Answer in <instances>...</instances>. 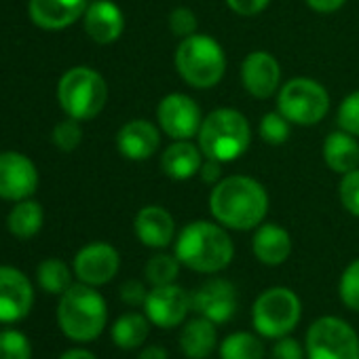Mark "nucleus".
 Segmentation results:
<instances>
[{"label":"nucleus","mask_w":359,"mask_h":359,"mask_svg":"<svg viewBox=\"0 0 359 359\" xmlns=\"http://www.w3.org/2000/svg\"><path fill=\"white\" fill-rule=\"evenodd\" d=\"M0 359H32V346L20 330H0Z\"/></svg>","instance_id":"c756f323"},{"label":"nucleus","mask_w":359,"mask_h":359,"mask_svg":"<svg viewBox=\"0 0 359 359\" xmlns=\"http://www.w3.org/2000/svg\"><path fill=\"white\" fill-rule=\"evenodd\" d=\"M36 277H39L41 287L47 290L49 294H64L72 285V273H70L68 264L57 258H49V260L41 262Z\"/></svg>","instance_id":"cd10ccee"},{"label":"nucleus","mask_w":359,"mask_h":359,"mask_svg":"<svg viewBox=\"0 0 359 359\" xmlns=\"http://www.w3.org/2000/svg\"><path fill=\"white\" fill-rule=\"evenodd\" d=\"M201 177L203 182H210V184H218L222 180V163L216 161V158H208L205 156V163L201 165Z\"/></svg>","instance_id":"ea45409f"},{"label":"nucleus","mask_w":359,"mask_h":359,"mask_svg":"<svg viewBox=\"0 0 359 359\" xmlns=\"http://www.w3.org/2000/svg\"><path fill=\"white\" fill-rule=\"evenodd\" d=\"M7 226L18 239L34 237L43 226V208L30 199L18 201V205L11 210V214L7 218Z\"/></svg>","instance_id":"a878e982"},{"label":"nucleus","mask_w":359,"mask_h":359,"mask_svg":"<svg viewBox=\"0 0 359 359\" xmlns=\"http://www.w3.org/2000/svg\"><path fill=\"white\" fill-rule=\"evenodd\" d=\"M191 311V296L175 283L156 285L148 292L144 302V315L150 319L152 325L171 330L187 321Z\"/></svg>","instance_id":"9b49d317"},{"label":"nucleus","mask_w":359,"mask_h":359,"mask_svg":"<svg viewBox=\"0 0 359 359\" xmlns=\"http://www.w3.org/2000/svg\"><path fill=\"white\" fill-rule=\"evenodd\" d=\"M125 28L123 11L112 3V0H95L85 11V30L87 34L100 43L110 45L114 43Z\"/></svg>","instance_id":"aec40b11"},{"label":"nucleus","mask_w":359,"mask_h":359,"mask_svg":"<svg viewBox=\"0 0 359 359\" xmlns=\"http://www.w3.org/2000/svg\"><path fill=\"white\" fill-rule=\"evenodd\" d=\"M271 359H306V348L296 338L283 336V338H277L271 351Z\"/></svg>","instance_id":"e433bc0d"},{"label":"nucleus","mask_w":359,"mask_h":359,"mask_svg":"<svg viewBox=\"0 0 359 359\" xmlns=\"http://www.w3.org/2000/svg\"><path fill=\"white\" fill-rule=\"evenodd\" d=\"M237 287L226 279H210L191 294V309L216 325L231 321L237 313Z\"/></svg>","instance_id":"f8f14e48"},{"label":"nucleus","mask_w":359,"mask_h":359,"mask_svg":"<svg viewBox=\"0 0 359 359\" xmlns=\"http://www.w3.org/2000/svg\"><path fill=\"white\" fill-rule=\"evenodd\" d=\"M323 158L327 167L340 175L357 169L359 165V144L355 135L346 131H334L325 137L323 142Z\"/></svg>","instance_id":"b1692460"},{"label":"nucleus","mask_w":359,"mask_h":359,"mask_svg":"<svg viewBox=\"0 0 359 359\" xmlns=\"http://www.w3.org/2000/svg\"><path fill=\"white\" fill-rule=\"evenodd\" d=\"M220 359H264V342L252 332H233L218 344Z\"/></svg>","instance_id":"bb28decb"},{"label":"nucleus","mask_w":359,"mask_h":359,"mask_svg":"<svg viewBox=\"0 0 359 359\" xmlns=\"http://www.w3.org/2000/svg\"><path fill=\"white\" fill-rule=\"evenodd\" d=\"M218 348L216 323L205 317H193L180 332V351L189 359H208Z\"/></svg>","instance_id":"4be33fe9"},{"label":"nucleus","mask_w":359,"mask_h":359,"mask_svg":"<svg viewBox=\"0 0 359 359\" xmlns=\"http://www.w3.org/2000/svg\"><path fill=\"white\" fill-rule=\"evenodd\" d=\"M34 302V290L28 277L13 269L0 266V323L24 319Z\"/></svg>","instance_id":"2eb2a0df"},{"label":"nucleus","mask_w":359,"mask_h":359,"mask_svg":"<svg viewBox=\"0 0 359 359\" xmlns=\"http://www.w3.org/2000/svg\"><path fill=\"white\" fill-rule=\"evenodd\" d=\"M137 359H169V353L161 344H148L146 348L140 351Z\"/></svg>","instance_id":"79ce46f5"},{"label":"nucleus","mask_w":359,"mask_h":359,"mask_svg":"<svg viewBox=\"0 0 359 359\" xmlns=\"http://www.w3.org/2000/svg\"><path fill=\"white\" fill-rule=\"evenodd\" d=\"M60 359H97V357L91 351H87V348H70Z\"/></svg>","instance_id":"37998d69"},{"label":"nucleus","mask_w":359,"mask_h":359,"mask_svg":"<svg viewBox=\"0 0 359 359\" xmlns=\"http://www.w3.org/2000/svg\"><path fill=\"white\" fill-rule=\"evenodd\" d=\"M118 296H121V300H123L125 304H129V306H140V304L144 306L146 296H148V290L144 287L142 281L129 279V281H125V283L121 285Z\"/></svg>","instance_id":"4c0bfd02"},{"label":"nucleus","mask_w":359,"mask_h":359,"mask_svg":"<svg viewBox=\"0 0 359 359\" xmlns=\"http://www.w3.org/2000/svg\"><path fill=\"white\" fill-rule=\"evenodd\" d=\"M133 229H135L137 239L146 248H154V250L167 248L173 241V233H175V224H173L171 214L161 205L142 208L135 216Z\"/></svg>","instance_id":"6ab92c4d"},{"label":"nucleus","mask_w":359,"mask_h":359,"mask_svg":"<svg viewBox=\"0 0 359 359\" xmlns=\"http://www.w3.org/2000/svg\"><path fill=\"white\" fill-rule=\"evenodd\" d=\"M197 137H199V148L208 158L231 163L250 148L252 129L241 112L231 108H220L203 118Z\"/></svg>","instance_id":"20e7f679"},{"label":"nucleus","mask_w":359,"mask_h":359,"mask_svg":"<svg viewBox=\"0 0 359 359\" xmlns=\"http://www.w3.org/2000/svg\"><path fill=\"white\" fill-rule=\"evenodd\" d=\"M180 266L182 262L177 260V256L173 254H156L148 260L146 264V281L156 287V285H169V283H175L177 275H180Z\"/></svg>","instance_id":"c85d7f7f"},{"label":"nucleus","mask_w":359,"mask_h":359,"mask_svg":"<svg viewBox=\"0 0 359 359\" xmlns=\"http://www.w3.org/2000/svg\"><path fill=\"white\" fill-rule=\"evenodd\" d=\"M252 250L262 264L279 266L292 254V237L279 224H260L252 239Z\"/></svg>","instance_id":"412c9836"},{"label":"nucleus","mask_w":359,"mask_h":359,"mask_svg":"<svg viewBox=\"0 0 359 359\" xmlns=\"http://www.w3.org/2000/svg\"><path fill=\"white\" fill-rule=\"evenodd\" d=\"M175 68L191 87L212 89L226 72L224 49L208 34H193L180 43L175 51Z\"/></svg>","instance_id":"39448f33"},{"label":"nucleus","mask_w":359,"mask_h":359,"mask_svg":"<svg viewBox=\"0 0 359 359\" xmlns=\"http://www.w3.org/2000/svg\"><path fill=\"white\" fill-rule=\"evenodd\" d=\"M210 210L224 229L252 231L260 226L269 212V195L254 177L231 175L214 187Z\"/></svg>","instance_id":"f257e3e1"},{"label":"nucleus","mask_w":359,"mask_h":359,"mask_svg":"<svg viewBox=\"0 0 359 359\" xmlns=\"http://www.w3.org/2000/svg\"><path fill=\"white\" fill-rule=\"evenodd\" d=\"M87 11V0H30V18L43 30L72 26Z\"/></svg>","instance_id":"a211bd4d"},{"label":"nucleus","mask_w":359,"mask_h":359,"mask_svg":"<svg viewBox=\"0 0 359 359\" xmlns=\"http://www.w3.org/2000/svg\"><path fill=\"white\" fill-rule=\"evenodd\" d=\"M338 294L346 309L359 311V258L344 269L338 283Z\"/></svg>","instance_id":"7c9ffc66"},{"label":"nucleus","mask_w":359,"mask_h":359,"mask_svg":"<svg viewBox=\"0 0 359 359\" xmlns=\"http://www.w3.org/2000/svg\"><path fill=\"white\" fill-rule=\"evenodd\" d=\"M338 195H340L344 210L359 218V167L342 175Z\"/></svg>","instance_id":"72a5a7b5"},{"label":"nucleus","mask_w":359,"mask_h":359,"mask_svg":"<svg viewBox=\"0 0 359 359\" xmlns=\"http://www.w3.org/2000/svg\"><path fill=\"white\" fill-rule=\"evenodd\" d=\"M121 256L110 243H89L74 258V273L87 285H106L118 273Z\"/></svg>","instance_id":"4468645a"},{"label":"nucleus","mask_w":359,"mask_h":359,"mask_svg":"<svg viewBox=\"0 0 359 359\" xmlns=\"http://www.w3.org/2000/svg\"><path fill=\"white\" fill-rule=\"evenodd\" d=\"M306 359H359V336L340 317H319L306 332Z\"/></svg>","instance_id":"6e6552de"},{"label":"nucleus","mask_w":359,"mask_h":359,"mask_svg":"<svg viewBox=\"0 0 359 359\" xmlns=\"http://www.w3.org/2000/svg\"><path fill=\"white\" fill-rule=\"evenodd\" d=\"M302 304L290 287L264 290L252 306V325L262 338H283L298 325Z\"/></svg>","instance_id":"0eeeda50"},{"label":"nucleus","mask_w":359,"mask_h":359,"mask_svg":"<svg viewBox=\"0 0 359 359\" xmlns=\"http://www.w3.org/2000/svg\"><path fill=\"white\" fill-rule=\"evenodd\" d=\"M269 3H271V0H226V5H229L237 15H243V18L258 15L260 11L266 9Z\"/></svg>","instance_id":"58836bf2"},{"label":"nucleus","mask_w":359,"mask_h":359,"mask_svg":"<svg viewBox=\"0 0 359 359\" xmlns=\"http://www.w3.org/2000/svg\"><path fill=\"white\" fill-rule=\"evenodd\" d=\"M150 334V319L146 315H140V313H125L121 315L114 325H112V342L118 346V348H125V351H131V348H140L146 338Z\"/></svg>","instance_id":"393cba45"},{"label":"nucleus","mask_w":359,"mask_h":359,"mask_svg":"<svg viewBox=\"0 0 359 359\" xmlns=\"http://www.w3.org/2000/svg\"><path fill=\"white\" fill-rule=\"evenodd\" d=\"M169 28L175 36L180 39H189L193 34H197V18L191 9L187 7H180L173 9L169 13Z\"/></svg>","instance_id":"c9c22d12"},{"label":"nucleus","mask_w":359,"mask_h":359,"mask_svg":"<svg viewBox=\"0 0 359 359\" xmlns=\"http://www.w3.org/2000/svg\"><path fill=\"white\" fill-rule=\"evenodd\" d=\"M81 140H83V129H81L76 118L68 116L66 121L57 123L55 129H53V142H55V146L60 150L72 152L81 144Z\"/></svg>","instance_id":"473e14b6"},{"label":"nucleus","mask_w":359,"mask_h":359,"mask_svg":"<svg viewBox=\"0 0 359 359\" xmlns=\"http://www.w3.org/2000/svg\"><path fill=\"white\" fill-rule=\"evenodd\" d=\"M39 187L34 163L20 152H0V199L24 201Z\"/></svg>","instance_id":"ddd939ff"},{"label":"nucleus","mask_w":359,"mask_h":359,"mask_svg":"<svg viewBox=\"0 0 359 359\" xmlns=\"http://www.w3.org/2000/svg\"><path fill=\"white\" fill-rule=\"evenodd\" d=\"M279 112L294 125H317L330 110V95L313 79H294L279 91Z\"/></svg>","instance_id":"1a4fd4ad"},{"label":"nucleus","mask_w":359,"mask_h":359,"mask_svg":"<svg viewBox=\"0 0 359 359\" xmlns=\"http://www.w3.org/2000/svg\"><path fill=\"white\" fill-rule=\"evenodd\" d=\"M203 150L191 144L189 140H175L161 158V167L165 175L173 180H189L201 171Z\"/></svg>","instance_id":"5701e85b"},{"label":"nucleus","mask_w":359,"mask_h":359,"mask_svg":"<svg viewBox=\"0 0 359 359\" xmlns=\"http://www.w3.org/2000/svg\"><path fill=\"white\" fill-rule=\"evenodd\" d=\"M241 81L250 95L258 100L271 97L281 83L279 62L266 51H254L245 57L241 66Z\"/></svg>","instance_id":"dca6fc26"},{"label":"nucleus","mask_w":359,"mask_h":359,"mask_svg":"<svg viewBox=\"0 0 359 359\" xmlns=\"http://www.w3.org/2000/svg\"><path fill=\"white\" fill-rule=\"evenodd\" d=\"M108 321V306L102 294L87 283H72L57 304V323L62 332L76 342L95 340Z\"/></svg>","instance_id":"7ed1b4c3"},{"label":"nucleus","mask_w":359,"mask_h":359,"mask_svg":"<svg viewBox=\"0 0 359 359\" xmlns=\"http://www.w3.org/2000/svg\"><path fill=\"white\" fill-rule=\"evenodd\" d=\"M338 125L342 131L359 137V91L344 97L338 110Z\"/></svg>","instance_id":"f704fd0d"},{"label":"nucleus","mask_w":359,"mask_h":359,"mask_svg":"<svg viewBox=\"0 0 359 359\" xmlns=\"http://www.w3.org/2000/svg\"><path fill=\"white\" fill-rule=\"evenodd\" d=\"M346 0H306V5L317 13H334L338 11Z\"/></svg>","instance_id":"a19ab883"},{"label":"nucleus","mask_w":359,"mask_h":359,"mask_svg":"<svg viewBox=\"0 0 359 359\" xmlns=\"http://www.w3.org/2000/svg\"><path fill=\"white\" fill-rule=\"evenodd\" d=\"M158 142H161L158 129L150 121H144V118H135V121L125 123L116 135L118 152L129 161L150 158L156 152Z\"/></svg>","instance_id":"f3484780"},{"label":"nucleus","mask_w":359,"mask_h":359,"mask_svg":"<svg viewBox=\"0 0 359 359\" xmlns=\"http://www.w3.org/2000/svg\"><path fill=\"white\" fill-rule=\"evenodd\" d=\"M57 100L70 118L89 121L104 110L108 100V87L102 74L87 66H76L60 79Z\"/></svg>","instance_id":"423d86ee"},{"label":"nucleus","mask_w":359,"mask_h":359,"mask_svg":"<svg viewBox=\"0 0 359 359\" xmlns=\"http://www.w3.org/2000/svg\"><path fill=\"white\" fill-rule=\"evenodd\" d=\"M161 129L173 140H191L199 133L203 116L195 100L184 93L165 95L156 108Z\"/></svg>","instance_id":"9d476101"},{"label":"nucleus","mask_w":359,"mask_h":359,"mask_svg":"<svg viewBox=\"0 0 359 359\" xmlns=\"http://www.w3.org/2000/svg\"><path fill=\"white\" fill-rule=\"evenodd\" d=\"M175 256L195 273H218L231 264L235 245L222 224L197 220L175 239Z\"/></svg>","instance_id":"f03ea898"},{"label":"nucleus","mask_w":359,"mask_h":359,"mask_svg":"<svg viewBox=\"0 0 359 359\" xmlns=\"http://www.w3.org/2000/svg\"><path fill=\"white\" fill-rule=\"evenodd\" d=\"M260 137L266 144H283L290 137V121L281 112H269L264 114L260 123Z\"/></svg>","instance_id":"2f4dec72"}]
</instances>
